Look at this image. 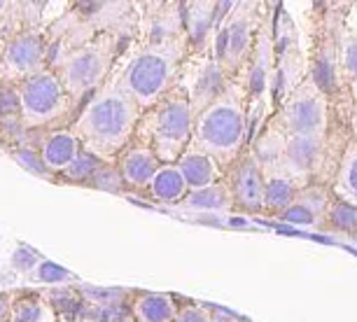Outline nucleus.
Returning <instances> with one entry per match:
<instances>
[{
  "instance_id": "obj_11",
  "label": "nucleus",
  "mask_w": 357,
  "mask_h": 322,
  "mask_svg": "<svg viewBox=\"0 0 357 322\" xmlns=\"http://www.w3.org/2000/svg\"><path fill=\"white\" fill-rule=\"evenodd\" d=\"M229 86V75L222 68V63L215 56L204 59L197 68L190 72V82L187 86H180L185 91L187 100H190V107L194 112V117L201 115L213 100H218Z\"/></svg>"
},
{
  "instance_id": "obj_21",
  "label": "nucleus",
  "mask_w": 357,
  "mask_h": 322,
  "mask_svg": "<svg viewBox=\"0 0 357 322\" xmlns=\"http://www.w3.org/2000/svg\"><path fill=\"white\" fill-rule=\"evenodd\" d=\"M334 192L339 201L357 208V140L343 154L339 173H336L334 180Z\"/></svg>"
},
{
  "instance_id": "obj_28",
  "label": "nucleus",
  "mask_w": 357,
  "mask_h": 322,
  "mask_svg": "<svg viewBox=\"0 0 357 322\" xmlns=\"http://www.w3.org/2000/svg\"><path fill=\"white\" fill-rule=\"evenodd\" d=\"M339 66L350 79L357 77V36H346L341 43Z\"/></svg>"
},
{
  "instance_id": "obj_32",
  "label": "nucleus",
  "mask_w": 357,
  "mask_h": 322,
  "mask_svg": "<svg viewBox=\"0 0 357 322\" xmlns=\"http://www.w3.org/2000/svg\"><path fill=\"white\" fill-rule=\"evenodd\" d=\"M12 315V299L8 294H0V322H10Z\"/></svg>"
},
{
  "instance_id": "obj_12",
  "label": "nucleus",
  "mask_w": 357,
  "mask_h": 322,
  "mask_svg": "<svg viewBox=\"0 0 357 322\" xmlns=\"http://www.w3.org/2000/svg\"><path fill=\"white\" fill-rule=\"evenodd\" d=\"M114 166H117L119 176L124 180L126 190L143 192L150 187L154 173H157L161 164H159L157 154L152 152V147L136 138L122 154H119Z\"/></svg>"
},
{
  "instance_id": "obj_8",
  "label": "nucleus",
  "mask_w": 357,
  "mask_h": 322,
  "mask_svg": "<svg viewBox=\"0 0 357 322\" xmlns=\"http://www.w3.org/2000/svg\"><path fill=\"white\" fill-rule=\"evenodd\" d=\"M280 129L285 136L322 138L327 131V98L313 82L296 86L280 110Z\"/></svg>"
},
{
  "instance_id": "obj_22",
  "label": "nucleus",
  "mask_w": 357,
  "mask_h": 322,
  "mask_svg": "<svg viewBox=\"0 0 357 322\" xmlns=\"http://www.w3.org/2000/svg\"><path fill=\"white\" fill-rule=\"evenodd\" d=\"M296 192L299 190L294 187V180L289 176L266 178V183H264V208H261V210L273 213V215L282 213L294 201Z\"/></svg>"
},
{
  "instance_id": "obj_14",
  "label": "nucleus",
  "mask_w": 357,
  "mask_h": 322,
  "mask_svg": "<svg viewBox=\"0 0 357 322\" xmlns=\"http://www.w3.org/2000/svg\"><path fill=\"white\" fill-rule=\"evenodd\" d=\"M79 150H82V145H79L73 129H54L47 133L43 145H40V159H43L45 169L52 176H61L73 164Z\"/></svg>"
},
{
  "instance_id": "obj_33",
  "label": "nucleus",
  "mask_w": 357,
  "mask_h": 322,
  "mask_svg": "<svg viewBox=\"0 0 357 322\" xmlns=\"http://www.w3.org/2000/svg\"><path fill=\"white\" fill-rule=\"evenodd\" d=\"M213 313V320L211 322H241V318H236V315L231 313H227V311H211Z\"/></svg>"
},
{
  "instance_id": "obj_2",
  "label": "nucleus",
  "mask_w": 357,
  "mask_h": 322,
  "mask_svg": "<svg viewBox=\"0 0 357 322\" xmlns=\"http://www.w3.org/2000/svg\"><path fill=\"white\" fill-rule=\"evenodd\" d=\"M187 47L190 45L185 36L166 45L143 47L124 68L122 77L117 79L119 89L143 112L152 110L175 86Z\"/></svg>"
},
{
  "instance_id": "obj_24",
  "label": "nucleus",
  "mask_w": 357,
  "mask_h": 322,
  "mask_svg": "<svg viewBox=\"0 0 357 322\" xmlns=\"http://www.w3.org/2000/svg\"><path fill=\"white\" fill-rule=\"evenodd\" d=\"M50 318H52V308L43 299L26 297L12 304L10 322H50Z\"/></svg>"
},
{
  "instance_id": "obj_35",
  "label": "nucleus",
  "mask_w": 357,
  "mask_h": 322,
  "mask_svg": "<svg viewBox=\"0 0 357 322\" xmlns=\"http://www.w3.org/2000/svg\"><path fill=\"white\" fill-rule=\"evenodd\" d=\"M5 10H10V5L5 3V0H0V19H3V15H5Z\"/></svg>"
},
{
  "instance_id": "obj_31",
  "label": "nucleus",
  "mask_w": 357,
  "mask_h": 322,
  "mask_svg": "<svg viewBox=\"0 0 357 322\" xmlns=\"http://www.w3.org/2000/svg\"><path fill=\"white\" fill-rule=\"evenodd\" d=\"M211 320H213L211 308L201 304H187L183 308H178V315H175V322H211Z\"/></svg>"
},
{
  "instance_id": "obj_23",
  "label": "nucleus",
  "mask_w": 357,
  "mask_h": 322,
  "mask_svg": "<svg viewBox=\"0 0 357 322\" xmlns=\"http://www.w3.org/2000/svg\"><path fill=\"white\" fill-rule=\"evenodd\" d=\"M100 166H103V161H100L98 157H93V154L86 152V150H79L77 157L73 159V164L61 173V176L68 180V183H84V185H89L91 178L96 176Z\"/></svg>"
},
{
  "instance_id": "obj_1",
  "label": "nucleus",
  "mask_w": 357,
  "mask_h": 322,
  "mask_svg": "<svg viewBox=\"0 0 357 322\" xmlns=\"http://www.w3.org/2000/svg\"><path fill=\"white\" fill-rule=\"evenodd\" d=\"M143 110L110 82L86 100L75 124L70 126L82 150L91 152L103 164H114L117 157L136 140Z\"/></svg>"
},
{
  "instance_id": "obj_9",
  "label": "nucleus",
  "mask_w": 357,
  "mask_h": 322,
  "mask_svg": "<svg viewBox=\"0 0 357 322\" xmlns=\"http://www.w3.org/2000/svg\"><path fill=\"white\" fill-rule=\"evenodd\" d=\"M45 38L38 31H19L3 45L0 66H3V72L10 82L22 84L24 79L45 70Z\"/></svg>"
},
{
  "instance_id": "obj_29",
  "label": "nucleus",
  "mask_w": 357,
  "mask_h": 322,
  "mask_svg": "<svg viewBox=\"0 0 357 322\" xmlns=\"http://www.w3.org/2000/svg\"><path fill=\"white\" fill-rule=\"evenodd\" d=\"M12 157L17 159V164L22 166V169L31 171L33 176H40V178H54L52 173L45 169L43 159H40V152H36V150H17V152H12Z\"/></svg>"
},
{
  "instance_id": "obj_6",
  "label": "nucleus",
  "mask_w": 357,
  "mask_h": 322,
  "mask_svg": "<svg viewBox=\"0 0 357 322\" xmlns=\"http://www.w3.org/2000/svg\"><path fill=\"white\" fill-rule=\"evenodd\" d=\"M19 96V119L26 129H45L56 126L59 122L68 119L75 110L73 100L66 93L59 72L54 68H45L17 84Z\"/></svg>"
},
{
  "instance_id": "obj_10",
  "label": "nucleus",
  "mask_w": 357,
  "mask_h": 322,
  "mask_svg": "<svg viewBox=\"0 0 357 322\" xmlns=\"http://www.w3.org/2000/svg\"><path fill=\"white\" fill-rule=\"evenodd\" d=\"M264 183L266 176L261 171V164L252 152H243L234 161L229 173L227 187L231 192L234 208H241L245 213H261L264 208Z\"/></svg>"
},
{
  "instance_id": "obj_17",
  "label": "nucleus",
  "mask_w": 357,
  "mask_h": 322,
  "mask_svg": "<svg viewBox=\"0 0 357 322\" xmlns=\"http://www.w3.org/2000/svg\"><path fill=\"white\" fill-rule=\"evenodd\" d=\"M175 166H178V171L183 173L187 190L190 192L204 190V187H211L222 180V166L211 157V154L197 150L194 145L178 159Z\"/></svg>"
},
{
  "instance_id": "obj_16",
  "label": "nucleus",
  "mask_w": 357,
  "mask_h": 322,
  "mask_svg": "<svg viewBox=\"0 0 357 322\" xmlns=\"http://www.w3.org/2000/svg\"><path fill=\"white\" fill-rule=\"evenodd\" d=\"M227 15H222L220 12V3H192V5H187V12H183L187 45L201 47V45H206L211 38L215 40V31H218L220 22Z\"/></svg>"
},
{
  "instance_id": "obj_19",
  "label": "nucleus",
  "mask_w": 357,
  "mask_h": 322,
  "mask_svg": "<svg viewBox=\"0 0 357 322\" xmlns=\"http://www.w3.org/2000/svg\"><path fill=\"white\" fill-rule=\"evenodd\" d=\"M133 322H175L178 306L166 292H140L131 304Z\"/></svg>"
},
{
  "instance_id": "obj_13",
  "label": "nucleus",
  "mask_w": 357,
  "mask_h": 322,
  "mask_svg": "<svg viewBox=\"0 0 357 322\" xmlns=\"http://www.w3.org/2000/svg\"><path fill=\"white\" fill-rule=\"evenodd\" d=\"M329 208V197L322 187H306L296 192L294 201L285 210L278 213V220L296 227H315L320 220H325V213Z\"/></svg>"
},
{
  "instance_id": "obj_7",
  "label": "nucleus",
  "mask_w": 357,
  "mask_h": 322,
  "mask_svg": "<svg viewBox=\"0 0 357 322\" xmlns=\"http://www.w3.org/2000/svg\"><path fill=\"white\" fill-rule=\"evenodd\" d=\"M257 5L236 3L234 10L222 19L213 40V56L218 59L227 75L241 70L250 61L255 49V33H257Z\"/></svg>"
},
{
  "instance_id": "obj_20",
  "label": "nucleus",
  "mask_w": 357,
  "mask_h": 322,
  "mask_svg": "<svg viewBox=\"0 0 357 322\" xmlns=\"http://www.w3.org/2000/svg\"><path fill=\"white\" fill-rule=\"evenodd\" d=\"M180 206L194 208V210H231L234 201H231V192H229L227 183L220 180V183L204 187V190L190 192Z\"/></svg>"
},
{
  "instance_id": "obj_18",
  "label": "nucleus",
  "mask_w": 357,
  "mask_h": 322,
  "mask_svg": "<svg viewBox=\"0 0 357 322\" xmlns=\"http://www.w3.org/2000/svg\"><path fill=\"white\" fill-rule=\"evenodd\" d=\"M147 192H150L152 201H157V204H166V206L183 204L185 197L190 194L183 173L178 171V166L175 164H161L157 169V173H154Z\"/></svg>"
},
{
  "instance_id": "obj_26",
  "label": "nucleus",
  "mask_w": 357,
  "mask_h": 322,
  "mask_svg": "<svg viewBox=\"0 0 357 322\" xmlns=\"http://www.w3.org/2000/svg\"><path fill=\"white\" fill-rule=\"evenodd\" d=\"M29 278L36 280V283H45V285H63V283H73V280H75V276H73L68 268L54 264V261H47V259H43L33 268L29 273Z\"/></svg>"
},
{
  "instance_id": "obj_27",
  "label": "nucleus",
  "mask_w": 357,
  "mask_h": 322,
  "mask_svg": "<svg viewBox=\"0 0 357 322\" xmlns=\"http://www.w3.org/2000/svg\"><path fill=\"white\" fill-rule=\"evenodd\" d=\"M89 187H93V190H100V192H110V194H119V192L126 190L124 180H122V176H119V171H117V166H114V164L100 166L96 176L91 178Z\"/></svg>"
},
{
  "instance_id": "obj_15",
  "label": "nucleus",
  "mask_w": 357,
  "mask_h": 322,
  "mask_svg": "<svg viewBox=\"0 0 357 322\" xmlns=\"http://www.w3.org/2000/svg\"><path fill=\"white\" fill-rule=\"evenodd\" d=\"M322 157V138L311 136H285L280 161L292 176H308Z\"/></svg>"
},
{
  "instance_id": "obj_34",
  "label": "nucleus",
  "mask_w": 357,
  "mask_h": 322,
  "mask_svg": "<svg viewBox=\"0 0 357 322\" xmlns=\"http://www.w3.org/2000/svg\"><path fill=\"white\" fill-rule=\"evenodd\" d=\"M350 84H353V107H355L353 124H355V133H357V77H355V79H350Z\"/></svg>"
},
{
  "instance_id": "obj_5",
  "label": "nucleus",
  "mask_w": 357,
  "mask_h": 322,
  "mask_svg": "<svg viewBox=\"0 0 357 322\" xmlns=\"http://www.w3.org/2000/svg\"><path fill=\"white\" fill-rule=\"evenodd\" d=\"M119 38L114 31H103L77 49L70 52V56L63 59L59 68V79H61L66 93L73 100V105H79L82 100H89L100 86H103L107 72H110L114 56H117Z\"/></svg>"
},
{
  "instance_id": "obj_3",
  "label": "nucleus",
  "mask_w": 357,
  "mask_h": 322,
  "mask_svg": "<svg viewBox=\"0 0 357 322\" xmlns=\"http://www.w3.org/2000/svg\"><path fill=\"white\" fill-rule=\"evenodd\" d=\"M245 129L243 96L229 84L218 100L194 117L192 140L197 150L211 154L220 166H234V161L243 154Z\"/></svg>"
},
{
  "instance_id": "obj_25",
  "label": "nucleus",
  "mask_w": 357,
  "mask_h": 322,
  "mask_svg": "<svg viewBox=\"0 0 357 322\" xmlns=\"http://www.w3.org/2000/svg\"><path fill=\"white\" fill-rule=\"evenodd\" d=\"M325 220L336 231L357 233V208L355 206L343 204V201H334V204H329L327 208Z\"/></svg>"
},
{
  "instance_id": "obj_30",
  "label": "nucleus",
  "mask_w": 357,
  "mask_h": 322,
  "mask_svg": "<svg viewBox=\"0 0 357 322\" xmlns=\"http://www.w3.org/2000/svg\"><path fill=\"white\" fill-rule=\"evenodd\" d=\"M40 261H43V257L33 250V247H29V245H19L17 250H15V254H12V259H10V264H12V268L15 271H19V273H31L33 268H36Z\"/></svg>"
},
{
  "instance_id": "obj_36",
  "label": "nucleus",
  "mask_w": 357,
  "mask_h": 322,
  "mask_svg": "<svg viewBox=\"0 0 357 322\" xmlns=\"http://www.w3.org/2000/svg\"><path fill=\"white\" fill-rule=\"evenodd\" d=\"M126 322H133V320H126Z\"/></svg>"
},
{
  "instance_id": "obj_4",
  "label": "nucleus",
  "mask_w": 357,
  "mask_h": 322,
  "mask_svg": "<svg viewBox=\"0 0 357 322\" xmlns=\"http://www.w3.org/2000/svg\"><path fill=\"white\" fill-rule=\"evenodd\" d=\"M194 112L185 91L178 84L152 110L143 112L136 138L143 140L157 154L159 164H178V159L192 147Z\"/></svg>"
}]
</instances>
